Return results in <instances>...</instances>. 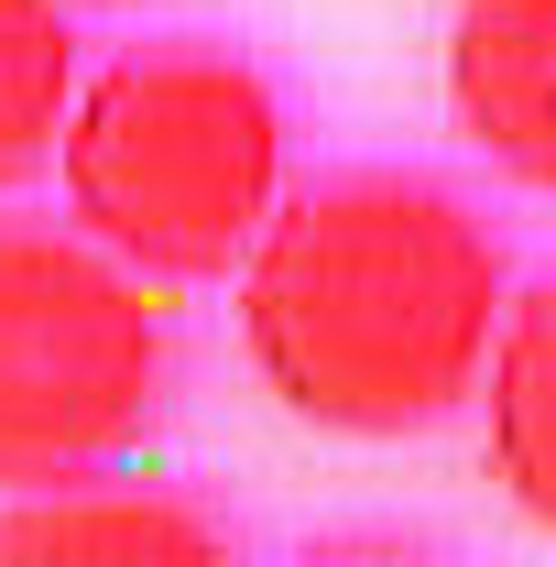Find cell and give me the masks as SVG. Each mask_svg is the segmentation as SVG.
<instances>
[{"mask_svg":"<svg viewBox=\"0 0 556 567\" xmlns=\"http://www.w3.org/2000/svg\"><path fill=\"white\" fill-rule=\"evenodd\" d=\"M240 350L317 436H425L491 382L513 274L470 197L425 175H339L284 197L240 262Z\"/></svg>","mask_w":556,"mask_h":567,"instance_id":"obj_1","label":"cell"},{"mask_svg":"<svg viewBox=\"0 0 556 567\" xmlns=\"http://www.w3.org/2000/svg\"><path fill=\"white\" fill-rule=\"evenodd\" d=\"M66 218L164 284H218L284 208V110L251 55L164 33L87 76L66 121Z\"/></svg>","mask_w":556,"mask_h":567,"instance_id":"obj_2","label":"cell"},{"mask_svg":"<svg viewBox=\"0 0 556 567\" xmlns=\"http://www.w3.org/2000/svg\"><path fill=\"white\" fill-rule=\"evenodd\" d=\"M164 382V274L121 262L76 218H0V492L110 470L153 436Z\"/></svg>","mask_w":556,"mask_h":567,"instance_id":"obj_3","label":"cell"},{"mask_svg":"<svg viewBox=\"0 0 556 567\" xmlns=\"http://www.w3.org/2000/svg\"><path fill=\"white\" fill-rule=\"evenodd\" d=\"M447 110L513 186L556 197V0H459Z\"/></svg>","mask_w":556,"mask_h":567,"instance_id":"obj_4","label":"cell"},{"mask_svg":"<svg viewBox=\"0 0 556 567\" xmlns=\"http://www.w3.org/2000/svg\"><path fill=\"white\" fill-rule=\"evenodd\" d=\"M11 557H229V513H208L175 481H44V492H0V567Z\"/></svg>","mask_w":556,"mask_h":567,"instance_id":"obj_5","label":"cell"},{"mask_svg":"<svg viewBox=\"0 0 556 567\" xmlns=\"http://www.w3.org/2000/svg\"><path fill=\"white\" fill-rule=\"evenodd\" d=\"M481 415H491V481H502V502L556 535V274L535 295H513L491 382H481Z\"/></svg>","mask_w":556,"mask_h":567,"instance_id":"obj_6","label":"cell"},{"mask_svg":"<svg viewBox=\"0 0 556 567\" xmlns=\"http://www.w3.org/2000/svg\"><path fill=\"white\" fill-rule=\"evenodd\" d=\"M76 99H87V76H76L66 0H0V197L66 153Z\"/></svg>","mask_w":556,"mask_h":567,"instance_id":"obj_7","label":"cell"}]
</instances>
